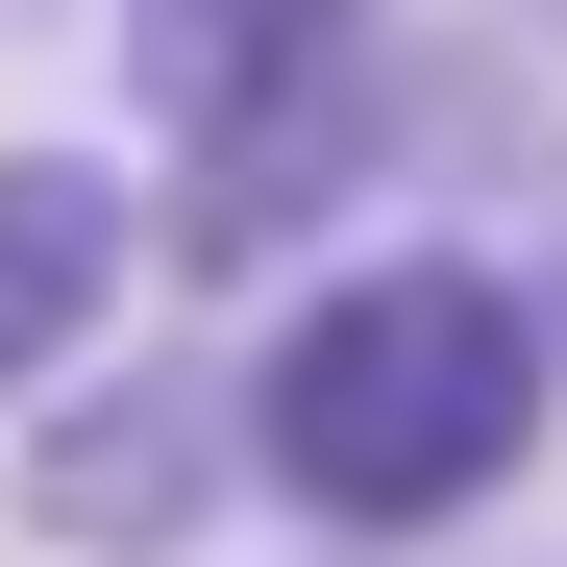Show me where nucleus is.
<instances>
[{
	"mask_svg": "<svg viewBox=\"0 0 567 567\" xmlns=\"http://www.w3.org/2000/svg\"><path fill=\"white\" fill-rule=\"evenodd\" d=\"M223 494H247V370H74L25 420V543L74 567H173Z\"/></svg>",
	"mask_w": 567,
	"mask_h": 567,
	"instance_id": "obj_3",
	"label": "nucleus"
},
{
	"mask_svg": "<svg viewBox=\"0 0 567 567\" xmlns=\"http://www.w3.org/2000/svg\"><path fill=\"white\" fill-rule=\"evenodd\" d=\"M124 100L198 173V247H297L395 124H370V0H124Z\"/></svg>",
	"mask_w": 567,
	"mask_h": 567,
	"instance_id": "obj_2",
	"label": "nucleus"
},
{
	"mask_svg": "<svg viewBox=\"0 0 567 567\" xmlns=\"http://www.w3.org/2000/svg\"><path fill=\"white\" fill-rule=\"evenodd\" d=\"M567 420V297L494 247H346L247 321V468L321 543H444L494 518Z\"/></svg>",
	"mask_w": 567,
	"mask_h": 567,
	"instance_id": "obj_1",
	"label": "nucleus"
},
{
	"mask_svg": "<svg viewBox=\"0 0 567 567\" xmlns=\"http://www.w3.org/2000/svg\"><path fill=\"white\" fill-rule=\"evenodd\" d=\"M124 346V173L100 148H0V420H50Z\"/></svg>",
	"mask_w": 567,
	"mask_h": 567,
	"instance_id": "obj_4",
	"label": "nucleus"
}]
</instances>
